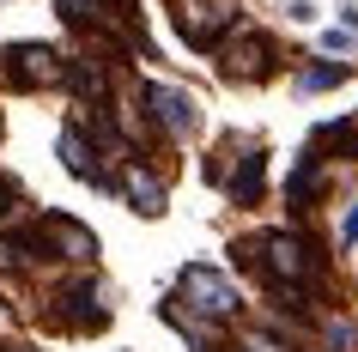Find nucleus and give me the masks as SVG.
<instances>
[{
	"instance_id": "nucleus-2",
	"label": "nucleus",
	"mask_w": 358,
	"mask_h": 352,
	"mask_svg": "<svg viewBox=\"0 0 358 352\" xmlns=\"http://www.w3.org/2000/svg\"><path fill=\"white\" fill-rule=\"evenodd\" d=\"M207 176L225 188L237 206H255L267 195V152L255 146V140H237V134H231L225 146L207 158Z\"/></svg>"
},
{
	"instance_id": "nucleus-10",
	"label": "nucleus",
	"mask_w": 358,
	"mask_h": 352,
	"mask_svg": "<svg viewBox=\"0 0 358 352\" xmlns=\"http://www.w3.org/2000/svg\"><path fill=\"white\" fill-rule=\"evenodd\" d=\"M61 164H67V176H79V183H92V188H115V170L103 164L97 140L79 128V122H67V128H61Z\"/></svg>"
},
{
	"instance_id": "nucleus-3",
	"label": "nucleus",
	"mask_w": 358,
	"mask_h": 352,
	"mask_svg": "<svg viewBox=\"0 0 358 352\" xmlns=\"http://www.w3.org/2000/svg\"><path fill=\"white\" fill-rule=\"evenodd\" d=\"M31 243H37V261H61V267H79V274L97 267V237L79 219H67V213L31 219Z\"/></svg>"
},
{
	"instance_id": "nucleus-5",
	"label": "nucleus",
	"mask_w": 358,
	"mask_h": 352,
	"mask_svg": "<svg viewBox=\"0 0 358 352\" xmlns=\"http://www.w3.org/2000/svg\"><path fill=\"white\" fill-rule=\"evenodd\" d=\"M273 67H280V49H273L267 31H243V24H237V31L219 43V73H225L231 85H262Z\"/></svg>"
},
{
	"instance_id": "nucleus-7",
	"label": "nucleus",
	"mask_w": 358,
	"mask_h": 352,
	"mask_svg": "<svg viewBox=\"0 0 358 352\" xmlns=\"http://www.w3.org/2000/svg\"><path fill=\"white\" fill-rule=\"evenodd\" d=\"M146 110H152V128L164 140H189L201 128V97L182 92V85H146Z\"/></svg>"
},
{
	"instance_id": "nucleus-14",
	"label": "nucleus",
	"mask_w": 358,
	"mask_h": 352,
	"mask_svg": "<svg viewBox=\"0 0 358 352\" xmlns=\"http://www.w3.org/2000/svg\"><path fill=\"white\" fill-rule=\"evenodd\" d=\"M19 206H24V183H19V176H6V170H0V219H13Z\"/></svg>"
},
{
	"instance_id": "nucleus-4",
	"label": "nucleus",
	"mask_w": 358,
	"mask_h": 352,
	"mask_svg": "<svg viewBox=\"0 0 358 352\" xmlns=\"http://www.w3.org/2000/svg\"><path fill=\"white\" fill-rule=\"evenodd\" d=\"M176 304L194 316H207V322H231V316L243 310V297H237V286H231L219 267H207V261H194V267H182L176 274Z\"/></svg>"
},
{
	"instance_id": "nucleus-17",
	"label": "nucleus",
	"mask_w": 358,
	"mask_h": 352,
	"mask_svg": "<svg viewBox=\"0 0 358 352\" xmlns=\"http://www.w3.org/2000/svg\"><path fill=\"white\" fill-rule=\"evenodd\" d=\"M0 134H6V122H0Z\"/></svg>"
},
{
	"instance_id": "nucleus-11",
	"label": "nucleus",
	"mask_w": 358,
	"mask_h": 352,
	"mask_svg": "<svg viewBox=\"0 0 358 352\" xmlns=\"http://www.w3.org/2000/svg\"><path fill=\"white\" fill-rule=\"evenodd\" d=\"M316 346L322 352H358V322H352V316H322Z\"/></svg>"
},
{
	"instance_id": "nucleus-13",
	"label": "nucleus",
	"mask_w": 358,
	"mask_h": 352,
	"mask_svg": "<svg viewBox=\"0 0 358 352\" xmlns=\"http://www.w3.org/2000/svg\"><path fill=\"white\" fill-rule=\"evenodd\" d=\"M237 352H292L280 334H262V328H243L237 334Z\"/></svg>"
},
{
	"instance_id": "nucleus-1",
	"label": "nucleus",
	"mask_w": 358,
	"mask_h": 352,
	"mask_svg": "<svg viewBox=\"0 0 358 352\" xmlns=\"http://www.w3.org/2000/svg\"><path fill=\"white\" fill-rule=\"evenodd\" d=\"M55 13H61L67 31L110 37L115 49H146V24H140V6L134 0H55Z\"/></svg>"
},
{
	"instance_id": "nucleus-9",
	"label": "nucleus",
	"mask_w": 358,
	"mask_h": 352,
	"mask_svg": "<svg viewBox=\"0 0 358 352\" xmlns=\"http://www.w3.org/2000/svg\"><path fill=\"white\" fill-rule=\"evenodd\" d=\"M61 310H55V322L67 334H97V328H110V304H103V286H97L92 274H79L67 292L55 297Z\"/></svg>"
},
{
	"instance_id": "nucleus-15",
	"label": "nucleus",
	"mask_w": 358,
	"mask_h": 352,
	"mask_svg": "<svg viewBox=\"0 0 358 352\" xmlns=\"http://www.w3.org/2000/svg\"><path fill=\"white\" fill-rule=\"evenodd\" d=\"M340 237H346V243H358V206L346 213V231H340Z\"/></svg>"
},
{
	"instance_id": "nucleus-8",
	"label": "nucleus",
	"mask_w": 358,
	"mask_h": 352,
	"mask_svg": "<svg viewBox=\"0 0 358 352\" xmlns=\"http://www.w3.org/2000/svg\"><path fill=\"white\" fill-rule=\"evenodd\" d=\"M115 188H122V201H128L140 219H158V213L170 206V183L146 164V158H140V152H128V158H122V170H115Z\"/></svg>"
},
{
	"instance_id": "nucleus-12",
	"label": "nucleus",
	"mask_w": 358,
	"mask_h": 352,
	"mask_svg": "<svg viewBox=\"0 0 358 352\" xmlns=\"http://www.w3.org/2000/svg\"><path fill=\"white\" fill-rule=\"evenodd\" d=\"M346 73H352L346 61H322V67H303V73H298V92H334Z\"/></svg>"
},
{
	"instance_id": "nucleus-16",
	"label": "nucleus",
	"mask_w": 358,
	"mask_h": 352,
	"mask_svg": "<svg viewBox=\"0 0 358 352\" xmlns=\"http://www.w3.org/2000/svg\"><path fill=\"white\" fill-rule=\"evenodd\" d=\"M0 352H37L31 340H0Z\"/></svg>"
},
{
	"instance_id": "nucleus-6",
	"label": "nucleus",
	"mask_w": 358,
	"mask_h": 352,
	"mask_svg": "<svg viewBox=\"0 0 358 352\" xmlns=\"http://www.w3.org/2000/svg\"><path fill=\"white\" fill-rule=\"evenodd\" d=\"M0 73L19 92H55V85H67V55L49 49V43H13L0 55Z\"/></svg>"
}]
</instances>
